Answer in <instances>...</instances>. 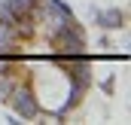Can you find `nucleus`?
I'll list each match as a JSON object with an SVG mask.
<instances>
[{"label": "nucleus", "mask_w": 131, "mask_h": 125, "mask_svg": "<svg viewBox=\"0 0 131 125\" xmlns=\"http://www.w3.org/2000/svg\"><path fill=\"white\" fill-rule=\"evenodd\" d=\"M101 89H104L107 95H113V89H116V79H113V76H107V79H101Z\"/></svg>", "instance_id": "0eeeda50"}, {"label": "nucleus", "mask_w": 131, "mask_h": 125, "mask_svg": "<svg viewBox=\"0 0 131 125\" xmlns=\"http://www.w3.org/2000/svg\"><path fill=\"white\" fill-rule=\"evenodd\" d=\"M21 79H28V76H12V73H3V76H0V104H6V101H9L12 89H15Z\"/></svg>", "instance_id": "39448f33"}, {"label": "nucleus", "mask_w": 131, "mask_h": 125, "mask_svg": "<svg viewBox=\"0 0 131 125\" xmlns=\"http://www.w3.org/2000/svg\"><path fill=\"white\" fill-rule=\"evenodd\" d=\"M0 25H15V15L9 12V6L0 0Z\"/></svg>", "instance_id": "423d86ee"}, {"label": "nucleus", "mask_w": 131, "mask_h": 125, "mask_svg": "<svg viewBox=\"0 0 131 125\" xmlns=\"http://www.w3.org/2000/svg\"><path fill=\"white\" fill-rule=\"evenodd\" d=\"M6 107L12 110V116L15 119H21V122H34V119H40L46 110H43V101H40V95L34 92V86L28 79H21L12 95H9V101H6Z\"/></svg>", "instance_id": "f257e3e1"}, {"label": "nucleus", "mask_w": 131, "mask_h": 125, "mask_svg": "<svg viewBox=\"0 0 131 125\" xmlns=\"http://www.w3.org/2000/svg\"><path fill=\"white\" fill-rule=\"evenodd\" d=\"M9 61H12V55H0V76L9 70Z\"/></svg>", "instance_id": "6e6552de"}, {"label": "nucleus", "mask_w": 131, "mask_h": 125, "mask_svg": "<svg viewBox=\"0 0 131 125\" xmlns=\"http://www.w3.org/2000/svg\"><path fill=\"white\" fill-rule=\"evenodd\" d=\"M85 31H82V25L73 18V22H67V25H61L58 31H55V37L49 40V46L58 52V55H85Z\"/></svg>", "instance_id": "f03ea898"}, {"label": "nucleus", "mask_w": 131, "mask_h": 125, "mask_svg": "<svg viewBox=\"0 0 131 125\" xmlns=\"http://www.w3.org/2000/svg\"><path fill=\"white\" fill-rule=\"evenodd\" d=\"M92 18H95V25H101L104 31H119L128 22L125 9H119V6H110V9H95L92 6Z\"/></svg>", "instance_id": "7ed1b4c3"}, {"label": "nucleus", "mask_w": 131, "mask_h": 125, "mask_svg": "<svg viewBox=\"0 0 131 125\" xmlns=\"http://www.w3.org/2000/svg\"><path fill=\"white\" fill-rule=\"evenodd\" d=\"M9 6V12L15 18H25V15H34L37 12V0H3Z\"/></svg>", "instance_id": "20e7f679"}]
</instances>
